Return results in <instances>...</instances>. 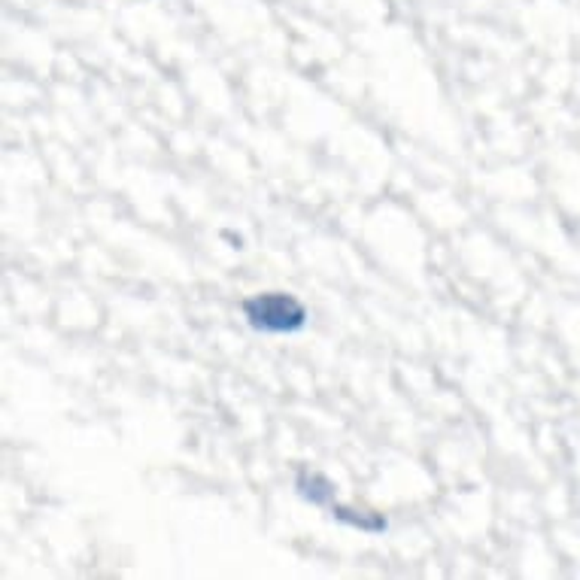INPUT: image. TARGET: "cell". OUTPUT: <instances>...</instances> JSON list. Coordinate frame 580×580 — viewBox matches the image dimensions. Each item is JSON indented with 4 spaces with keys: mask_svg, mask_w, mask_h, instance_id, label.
<instances>
[{
    "mask_svg": "<svg viewBox=\"0 0 580 580\" xmlns=\"http://www.w3.org/2000/svg\"><path fill=\"white\" fill-rule=\"evenodd\" d=\"M243 313L252 329L271 331V334H289L304 329L307 310L298 298L285 295V292H265L249 301H243Z\"/></svg>",
    "mask_w": 580,
    "mask_h": 580,
    "instance_id": "6da1fadb",
    "label": "cell"
},
{
    "mask_svg": "<svg viewBox=\"0 0 580 580\" xmlns=\"http://www.w3.org/2000/svg\"><path fill=\"white\" fill-rule=\"evenodd\" d=\"M298 493L307 498L310 504H322V508H331L334 504V484L322 474H310L301 471L298 474Z\"/></svg>",
    "mask_w": 580,
    "mask_h": 580,
    "instance_id": "7a4b0ae2",
    "label": "cell"
}]
</instances>
